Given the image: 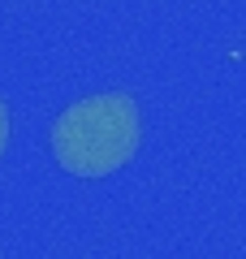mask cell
<instances>
[{"label":"cell","mask_w":246,"mask_h":259,"mask_svg":"<svg viewBox=\"0 0 246 259\" xmlns=\"http://www.w3.org/2000/svg\"><path fill=\"white\" fill-rule=\"evenodd\" d=\"M9 151V104L0 100V156Z\"/></svg>","instance_id":"obj_2"},{"label":"cell","mask_w":246,"mask_h":259,"mask_svg":"<svg viewBox=\"0 0 246 259\" xmlns=\"http://www.w3.org/2000/svg\"><path fill=\"white\" fill-rule=\"evenodd\" d=\"M143 112L134 95L100 91L73 100L52 121V156L69 177H108L138 156Z\"/></svg>","instance_id":"obj_1"}]
</instances>
